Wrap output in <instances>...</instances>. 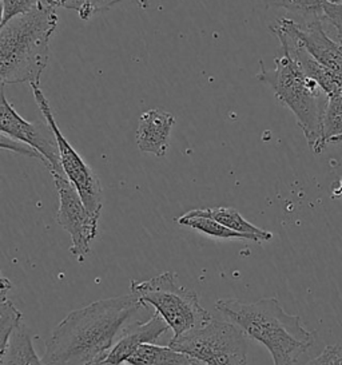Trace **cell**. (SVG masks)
Segmentation results:
<instances>
[{"mask_svg":"<svg viewBox=\"0 0 342 365\" xmlns=\"http://www.w3.org/2000/svg\"><path fill=\"white\" fill-rule=\"evenodd\" d=\"M146 305L134 293L70 312L46 341L44 365H99Z\"/></svg>","mask_w":342,"mask_h":365,"instance_id":"1","label":"cell"},{"mask_svg":"<svg viewBox=\"0 0 342 365\" xmlns=\"http://www.w3.org/2000/svg\"><path fill=\"white\" fill-rule=\"evenodd\" d=\"M215 308L238 325L247 337L262 344L274 365H293L314 344L316 333L308 331L297 314L284 311L274 297L256 302L235 299L217 301Z\"/></svg>","mask_w":342,"mask_h":365,"instance_id":"2","label":"cell"},{"mask_svg":"<svg viewBox=\"0 0 342 365\" xmlns=\"http://www.w3.org/2000/svg\"><path fill=\"white\" fill-rule=\"evenodd\" d=\"M58 21L55 9L39 1L30 11L0 26L1 86L18 83L41 86V76L50 61V41Z\"/></svg>","mask_w":342,"mask_h":365,"instance_id":"3","label":"cell"},{"mask_svg":"<svg viewBox=\"0 0 342 365\" xmlns=\"http://www.w3.org/2000/svg\"><path fill=\"white\" fill-rule=\"evenodd\" d=\"M274 59V68L267 70L261 62L256 79L273 88L281 103L294 114L310 149L321 154L326 148L322 140V122L328 96L322 87L306 76L286 50Z\"/></svg>","mask_w":342,"mask_h":365,"instance_id":"4","label":"cell"},{"mask_svg":"<svg viewBox=\"0 0 342 365\" xmlns=\"http://www.w3.org/2000/svg\"><path fill=\"white\" fill-rule=\"evenodd\" d=\"M131 293L145 305L155 308L174 337L201 328L213 319L201 305L197 293L180 284L175 272H165L146 281L133 279Z\"/></svg>","mask_w":342,"mask_h":365,"instance_id":"5","label":"cell"},{"mask_svg":"<svg viewBox=\"0 0 342 365\" xmlns=\"http://www.w3.org/2000/svg\"><path fill=\"white\" fill-rule=\"evenodd\" d=\"M169 346L210 365H247V336L234 322L212 319L201 328L172 337Z\"/></svg>","mask_w":342,"mask_h":365,"instance_id":"6","label":"cell"},{"mask_svg":"<svg viewBox=\"0 0 342 365\" xmlns=\"http://www.w3.org/2000/svg\"><path fill=\"white\" fill-rule=\"evenodd\" d=\"M31 88L35 102L42 113L43 118L48 122L58 140L59 153H61V165H62L66 178L71 182L78 194L81 195L88 213L99 220L102 207H103V193H102V185L99 181V177L64 137L63 133L61 131L55 120L50 102L43 94L41 86L33 85Z\"/></svg>","mask_w":342,"mask_h":365,"instance_id":"7","label":"cell"},{"mask_svg":"<svg viewBox=\"0 0 342 365\" xmlns=\"http://www.w3.org/2000/svg\"><path fill=\"white\" fill-rule=\"evenodd\" d=\"M59 194L58 224L71 237L70 252L79 262L90 253V245L98 236V218L88 213L81 195L63 173H51Z\"/></svg>","mask_w":342,"mask_h":365,"instance_id":"8","label":"cell"},{"mask_svg":"<svg viewBox=\"0 0 342 365\" xmlns=\"http://www.w3.org/2000/svg\"><path fill=\"white\" fill-rule=\"evenodd\" d=\"M0 105V130L1 134L19 140L38 151L43 157L44 166L51 173H63L58 140L48 122H30L21 117L7 101L4 86H1ZM64 174V173H63Z\"/></svg>","mask_w":342,"mask_h":365,"instance_id":"9","label":"cell"},{"mask_svg":"<svg viewBox=\"0 0 342 365\" xmlns=\"http://www.w3.org/2000/svg\"><path fill=\"white\" fill-rule=\"evenodd\" d=\"M277 23L294 35L299 44L325 66L342 87V43L331 39L323 30L322 21L299 24L291 19L281 18Z\"/></svg>","mask_w":342,"mask_h":365,"instance_id":"10","label":"cell"},{"mask_svg":"<svg viewBox=\"0 0 342 365\" xmlns=\"http://www.w3.org/2000/svg\"><path fill=\"white\" fill-rule=\"evenodd\" d=\"M174 115L162 108H151L140 114L135 140L139 150L155 157H165L169 150Z\"/></svg>","mask_w":342,"mask_h":365,"instance_id":"11","label":"cell"},{"mask_svg":"<svg viewBox=\"0 0 342 365\" xmlns=\"http://www.w3.org/2000/svg\"><path fill=\"white\" fill-rule=\"evenodd\" d=\"M170 327L155 312L147 322H134L123 336L118 340L106 359L99 365H122L134 354L142 344L154 343Z\"/></svg>","mask_w":342,"mask_h":365,"instance_id":"12","label":"cell"},{"mask_svg":"<svg viewBox=\"0 0 342 365\" xmlns=\"http://www.w3.org/2000/svg\"><path fill=\"white\" fill-rule=\"evenodd\" d=\"M0 365H44L33 349L31 334L24 324L15 329L6 348L0 351Z\"/></svg>","mask_w":342,"mask_h":365,"instance_id":"13","label":"cell"},{"mask_svg":"<svg viewBox=\"0 0 342 365\" xmlns=\"http://www.w3.org/2000/svg\"><path fill=\"white\" fill-rule=\"evenodd\" d=\"M190 212L192 215L213 218L217 222H219V224H222L226 227L235 230L238 233H245V235L258 237L259 241L273 240L271 232L250 224L249 221H246V218L239 215L238 210H235L233 207L219 206V207H207V209H194Z\"/></svg>","mask_w":342,"mask_h":365,"instance_id":"14","label":"cell"},{"mask_svg":"<svg viewBox=\"0 0 342 365\" xmlns=\"http://www.w3.org/2000/svg\"><path fill=\"white\" fill-rule=\"evenodd\" d=\"M190 357L170 346H160L152 343L142 344L126 360L128 365H185Z\"/></svg>","mask_w":342,"mask_h":365,"instance_id":"15","label":"cell"},{"mask_svg":"<svg viewBox=\"0 0 342 365\" xmlns=\"http://www.w3.org/2000/svg\"><path fill=\"white\" fill-rule=\"evenodd\" d=\"M12 289L10 279H0V351L6 348L11 334L23 324V314L16 309L14 302L9 299V292Z\"/></svg>","mask_w":342,"mask_h":365,"instance_id":"16","label":"cell"},{"mask_svg":"<svg viewBox=\"0 0 342 365\" xmlns=\"http://www.w3.org/2000/svg\"><path fill=\"white\" fill-rule=\"evenodd\" d=\"M178 224L183 226H189L192 229H195L201 232L206 236L214 237V238H221V240H250V241H256L261 242L259 238L252 235H245V233H238L235 230H232L229 227L217 222L213 218L203 217V215H192V212H187L186 215L178 217Z\"/></svg>","mask_w":342,"mask_h":365,"instance_id":"17","label":"cell"},{"mask_svg":"<svg viewBox=\"0 0 342 365\" xmlns=\"http://www.w3.org/2000/svg\"><path fill=\"white\" fill-rule=\"evenodd\" d=\"M342 135V88L328 96L326 108L322 122V140L328 142Z\"/></svg>","mask_w":342,"mask_h":365,"instance_id":"18","label":"cell"},{"mask_svg":"<svg viewBox=\"0 0 342 365\" xmlns=\"http://www.w3.org/2000/svg\"><path fill=\"white\" fill-rule=\"evenodd\" d=\"M331 0H266L269 6H274L291 12L304 19L317 22L323 19V9Z\"/></svg>","mask_w":342,"mask_h":365,"instance_id":"19","label":"cell"},{"mask_svg":"<svg viewBox=\"0 0 342 365\" xmlns=\"http://www.w3.org/2000/svg\"><path fill=\"white\" fill-rule=\"evenodd\" d=\"M122 0H47L53 9H66L78 12L82 21H90L98 12L106 11Z\"/></svg>","mask_w":342,"mask_h":365,"instance_id":"20","label":"cell"},{"mask_svg":"<svg viewBox=\"0 0 342 365\" xmlns=\"http://www.w3.org/2000/svg\"><path fill=\"white\" fill-rule=\"evenodd\" d=\"M41 0H1V21L0 26H4L15 16L26 14L38 6Z\"/></svg>","mask_w":342,"mask_h":365,"instance_id":"21","label":"cell"},{"mask_svg":"<svg viewBox=\"0 0 342 365\" xmlns=\"http://www.w3.org/2000/svg\"><path fill=\"white\" fill-rule=\"evenodd\" d=\"M323 19H326L336 31L334 41L342 43V3L328 1L323 9Z\"/></svg>","mask_w":342,"mask_h":365,"instance_id":"22","label":"cell"},{"mask_svg":"<svg viewBox=\"0 0 342 365\" xmlns=\"http://www.w3.org/2000/svg\"><path fill=\"white\" fill-rule=\"evenodd\" d=\"M0 146H1V149H4V150L14 151V153H18V154H21V155H26V157H28V158H38L39 161L43 162L42 155H41L38 151L35 150V149H32L31 146H28V145H26V143H23V142H19V140H12L9 135H6V134H1Z\"/></svg>","mask_w":342,"mask_h":365,"instance_id":"23","label":"cell"},{"mask_svg":"<svg viewBox=\"0 0 342 365\" xmlns=\"http://www.w3.org/2000/svg\"><path fill=\"white\" fill-rule=\"evenodd\" d=\"M306 365H342V344L328 345Z\"/></svg>","mask_w":342,"mask_h":365,"instance_id":"24","label":"cell"},{"mask_svg":"<svg viewBox=\"0 0 342 365\" xmlns=\"http://www.w3.org/2000/svg\"><path fill=\"white\" fill-rule=\"evenodd\" d=\"M133 1L142 10H147L149 9L150 0H133Z\"/></svg>","mask_w":342,"mask_h":365,"instance_id":"25","label":"cell"},{"mask_svg":"<svg viewBox=\"0 0 342 365\" xmlns=\"http://www.w3.org/2000/svg\"><path fill=\"white\" fill-rule=\"evenodd\" d=\"M190 365H210L203 363L201 360H195V359H190Z\"/></svg>","mask_w":342,"mask_h":365,"instance_id":"26","label":"cell"},{"mask_svg":"<svg viewBox=\"0 0 342 365\" xmlns=\"http://www.w3.org/2000/svg\"><path fill=\"white\" fill-rule=\"evenodd\" d=\"M331 142H333V143H340V142H342V135L341 137H338V138H334V140H331Z\"/></svg>","mask_w":342,"mask_h":365,"instance_id":"27","label":"cell"},{"mask_svg":"<svg viewBox=\"0 0 342 365\" xmlns=\"http://www.w3.org/2000/svg\"><path fill=\"white\" fill-rule=\"evenodd\" d=\"M331 1H336V3H342V0H331Z\"/></svg>","mask_w":342,"mask_h":365,"instance_id":"28","label":"cell"},{"mask_svg":"<svg viewBox=\"0 0 342 365\" xmlns=\"http://www.w3.org/2000/svg\"><path fill=\"white\" fill-rule=\"evenodd\" d=\"M185 365H190V363H189V364H185Z\"/></svg>","mask_w":342,"mask_h":365,"instance_id":"29","label":"cell"}]
</instances>
